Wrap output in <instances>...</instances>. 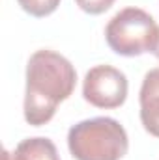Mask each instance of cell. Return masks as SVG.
<instances>
[{"instance_id": "obj_1", "label": "cell", "mask_w": 159, "mask_h": 160, "mask_svg": "<svg viewBox=\"0 0 159 160\" xmlns=\"http://www.w3.org/2000/svg\"><path fill=\"white\" fill-rule=\"evenodd\" d=\"M77 84V71L68 58L54 50H38L26 65L25 119L41 127L54 118L60 102L69 99Z\"/></svg>"}, {"instance_id": "obj_2", "label": "cell", "mask_w": 159, "mask_h": 160, "mask_svg": "<svg viewBox=\"0 0 159 160\" xmlns=\"http://www.w3.org/2000/svg\"><path fill=\"white\" fill-rule=\"evenodd\" d=\"M68 147L75 160H120L127 155L129 138L112 118H92L73 125Z\"/></svg>"}, {"instance_id": "obj_3", "label": "cell", "mask_w": 159, "mask_h": 160, "mask_svg": "<svg viewBox=\"0 0 159 160\" xmlns=\"http://www.w3.org/2000/svg\"><path fill=\"white\" fill-rule=\"evenodd\" d=\"M157 36L159 26L154 17L140 8L120 9L105 28V39L111 50L127 58L154 52Z\"/></svg>"}, {"instance_id": "obj_4", "label": "cell", "mask_w": 159, "mask_h": 160, "mask_svg": "<svg viewBox=\"0 0 159 160\" xmlns=\"http://www.w3.org/2000/svg\"><path fill=\"white\" fill-rule=\"evenodd\" d=\"M82 97L96 108H120L127 99V77L112 65H96L84 77Z\"/></svg>"}, {"instance_id": "obj_5", "label": "cell", "mask_w": 159, "mask_h": 160, "mask_svg": "<svg viewBox=\"0 0 159 160\" xmlns=\"http://www.w3.org/2000/svg\"><path fill=\"white\" fill-rule=\"evenodd\" d=\"M140 123L144 130L159 138V67L144 75L140 93Z\"/></svg>"}, {"instance_id": "obj_6", "label": "cell", "mask_w": 159, "mask_h": 160, "mask_svg": "<svg viewBox=\"0 0 159 160\" xmlns=\"http://www.w3.org/2000/svg\"><path fill=\"white\" fill-rule=\"evenodd\" d=\"M4 160H60V155L49 138H26L15 151H4Z\"/></svg>"}, {"instance_id": "obj_7", "label": "cell", "mask_w": 159, "mask_h": 160, "mask_svg": "<svg viewBox=\"0 0 159 160\" xmlns=\"http://www.w3.org/2000/svg\"><path fill=\"white\" fill-rule=\"evenodd\" d=\"M19 6L32 17H47L56 11L60 0H17Z\"/></svg>"}, {"instance_id": "obj_8", "label": "cell", "mask_w": 159, "mask_h": 160, "mask_svg": "<svg viewBox=\"0 0 159 160\" xmlns=\"http://www.w3.org/2000/svg\"><path fill=\"white\" fill-rule=\"evenodd\" d=\"M77 6L84 13H90V15H101L105 13L116 0H75Z\"/></svg>"}, {"instance_id": "obj_9", "label": "cell", "mask_w": 159, "mask_h": 160, "mask_svg": "<svg viewBox=\"0 0 159 160\" xmlns=\"http://www.w3.org/2000/svg\"><path fill=\"white\" fill-rule=\"evenodd\" d=\"M154 54H156V58L159 60V36H157V43H156V48H154Z\"/></svg>"}]
</instances>
